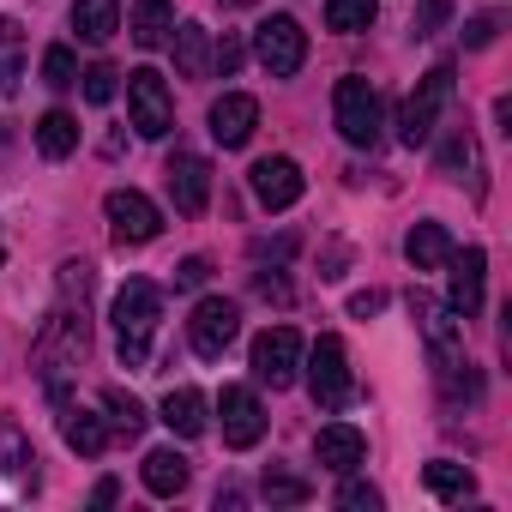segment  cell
I'll return each mask as SVG.
<instances>
[{
    "mask_svg": "<svg viewBox=\"0 0 512 512\" xmlns=\"http://www.w3.org/2000/svg\"><path fill=\"white\" fill-rule=\"evenodd\" d=\"M494 31H500V19H494V13H476V19L464 25V43H470V49H488Z\"/></svg>",
    "mask_w": 512,
    "mask_h": 512,
    "instance_id": "74e56055",
    "label": "cell"
},
{
    "mask_svg": "<svg viewBox=\"0 0 512 512\" xmlns=\"http://www.w3.org/2000/svg\"><path fill=\"white\" fill-rule=\"evenodd\" d=\"M410 320H416V332L428 338V350H434V368H446V362H458L464 356V320L440 302V296H428V290H410Z\"/></svg>",
    "mask_w": 512,
    "mask_h": 512,
    "instance_id": "ba28073f",
    "label": "cell"
},
{
    "mask_svg": "<svg viewBox=\"0 0 512 512\" xmlns=\"http://www.w3.org/2000/svg\"><path fill=\"white\" fill-rule=\"evenodd\" d=\"M103 217H109V235H115L121 247H145V241H157V229H163V211H157L139 187H115V193L103 199Z\"/></svg>",
    "mask_w": 512,
    "mask_h": 512,
    "instance_id": "30bf717a",
    "label": "cell"
},
{
    "mask_svg": "<svg viewBox=\"0 0 512 512\" xmlns=\"http://www.w3.org/2000/svg\"><path fill=\"white\" fill-rule=\"evenodd\" d=\"M308 392H314L320 410H344V404L356 398V374H350L344 338H320V344L308 350Z\"/></svg>",
    "mask_w": 512,
    "mask_h": 512,
    "instance_id": "5b68a950",
    "label": "cell"
},
{
    "mask_svg": "<svg viewBox=\"0 0 512 512\" xmlns=\"http://www.w3.org/2000/svg\"><path fill=\"white\" fill-rule=\"evenodd\" d=\"M109 314H115V356H121V368H145V362H151L157 320H163L157 290H151L145 278H133V284H121V296H115Z\"/></svg>",
    "mask_w": 512,
    "mask_h": 512,
    "instance_id": "7a4b0ae2",
    "label": "cell"
},
{
    "mask_svg": "<svg viewBox=\"0 0 512 512\" xmlns=\"http://www.w3.org/2000/svg\"><path fill=\"white\" fill-rule=\"evenodd\" d=\"M422 482H428V494L434 500H470L476 494V476H470V464H452V458H434V464H422Z\"/></svg>",
    "mask_w": 512,
    "mask_h": 512,
    "instance_id": "d4e9b609",
    "label": "cell"
},
{
    "mask_svg": "<svg viewBox=\"0 0 512 512\" xmlns=\"http://www.w3.org/2000/svg\"><path fill=\"white\" fill-rule=\"evenodd\" d=\"M440 169H446V175H458V169H464V175H470V193L482 199V157H476V139H470V133H452V139H446Z\"/></svg>",
    "mask_w": 512,
    "mask_h": 512,
    "instance_id": "f546056e",
    "label": "cell"
},
{
    "mask_svg": "<svg viewBox=\"0 0 512 512\" xmlns=\"http://www.w3.org/2000/svg\"><path fill=\"white\" fill-rule=\"evenodd\" d=\"M79 79H85V103H97V109H103V103H115V79H121V73H115L109 61H97V67H85Z\"/></svg>",
    "mask_w": 512,
    "mask_h": 512,
    "instance_id": "836d02e7",
    "label": "cell"
},
{
    "mask_svg": "<svg viewBox=\"0 0 512 512\" xmlns=\"http://www.w3.org/2000/svg\"><path fill=\"white\" fill-rule=\"evenodd\" d=\"M145 488L157 494V500H175L181 488H187V458L175 452V446H157V452H145Z\"/></svg>",
    "mask_w": 512,
    "mask_h": 512,
    "instance_id": "44dd1931",
    "label": "cell"
},
{
    "mask_svg": "<svg viewBox=\"0 0 512 512\" xmlns=\"http://www.w3.org/2000/svg\"><path fill=\"white\" fill-rule=\"evenodd\" d=\"M452 103V67H434V73H422V85L404 97V115H398V139L416 151V145H428L434 139V121H440V109Z\"/></svg>",
    "mask_w": 512,
    "mask_h": 512,
    "instance_id": "8992f818",
    "label": "cell"
},
{
    "mask_svg": "<svg viewBox=\"0 0 512 512\" xmlns=\"http://www.w3.org/2000/svg\"><path fill=\"white\" fill-rule=\"evenodd\" d=\"M37 151H43L49 163L73 157V151H79V121H73L67 109H49V115L37 121Z\"/></svg>",
    "mask_w": 512,
    "mask_h": 512,
    "instance_id": "484cf974",
    "label": "cell"
},
{
    "mask_svg": "<svg viewBox=\"0 0 512 512\" xmlns=\"http://www.w3.org/2000/svg\"><path fill=\"white\" fill-rule=\"evenodd\" d=\"M446 19H452L446 0H422V13H416V25H410V31H416V37H428V31H440Z\"/></svg>",
    "mask_w": 512,
    "mask_h": 512,
    "instance_id": "8d00e7d4",
    "label": "cell"
},
{
    "mask_svg": "<svg viewBox=\"0 0 512 512\" xmlns=\"http://www.w3.org/2000/svg\"><path fill=\"white\" fill-rule=\"evenodd\" d=\"M127 31H133L139 49H163L169 31H175V7H169V0H139L133 19H127Z\"/></svg>",
    "mask_w": 512,
    "mask_h": 512,
    "instance_id": "603a6c76",
    "label": "cell"
},
{
    "mask_svg": "<svg viewBox=\"0 0 512 512\" xmlns=\"http://www.w3.org/2000/svg\"><path fill=\"white\" fill-rule=\"evenodd\" d=\"M169 55H175L181 79H205L211 73V37H205V25H175L169 31Z\"/></svg>",
    "mask_w": 512,
    "mask_h": 512,
    "instance_id": "ffe728a7",
    "label": "cell"
},
{
    "mask_svg": "<svg viewBox=\"0 0 512 512\" xmlns=\"http://www.w3.org/2000/svg\"><path fill=\"white\" fill-rule=\"evenodd\" d=\"M241 61H247V49H241V37H235V31H223V37L211 43V73H223V79H229V73H235Z\"/></svg>",
    "mask_w": 512,
    "mask_h": 512,
    "instance_id": "d590c367",
    "label": "cell"
},
{
    "mask_svg": "<svg viewBox=\"0 0 512 512\" xmlns=\"http://www.w3.org/2000/svg\"><path fill=\"white\" fill-rule=\"evenodd\" d=\"M55 404H61V440H67L79 458H103V446H109V422H103V416H91V410H79L67 392H61Z\"/></svg>",
    "mask_w": 512,
    "mask_h": 512,
    "instance_id": "ac0fdd59",
    "label": "cell"
},
{
    "mask_svg": "<svg viewBox=\"0 0 512 512\" xmlns=\"http://www.w3.org/2000/svg\"><path fill=\"white\" fill-rule=\"evenodd\" d=\"M19 67H25V31L0 13V97L19 85Z\"/></svg>",
    "mask_w": 512,
    "mask_h": 512,
    "instance_id": "4dcf8cb0",
    "label": "cell"
},
{
    "mask_svg": "<svg viewBox=\"0 0 512 512\" xmlns=\"http://www.w3.org/2000/svg\"><path fill=\"white\" fill-rule=\"evenodd\" d=\"M163 428H169V434H181V440L205 434V392H193V386H175V392L163 398Z\"/></svg>",
    "mask_w": 512,
    "mask_h": 512,
    "instance_id": "7402d4cb",
    "label": "cell"
},
{
    "mask_svg": "<svg viewBox=\"0 0 512 512\" xmlns=\"http://www.w3.org/2000/svg\"><path fill=\"white\" fill-rule=\"evenodd\" d=\"M314 458H320V470L350 476V470L368 458V440H362V428H350V422H326V428L314 434Z\"/></svg>",
    "mask_w": 512,
    "mask_h": 512,
    "instance_id": "e0dca14e",
    "label": "cell"
},
{
    "mask_svg": "<svg viewBox=\"0 0 512 512\" xmlns=\"http://www.w3.org/2000/svg\"><path fill=\"white\" fill-rule=\"evenodd\" d=\"M235 332H241V308L223 302V296H205V302L193 308V320H187V338H193V350H199L205 362H223V350L235 344Z\"/></svg>",
    "mask_w": 512,
    "mask_h": 512,
    "instance_id": "8fae6325",
    "label": "cell"
},
{
    "mask_svg": "<svg viewBox=\"0 0 512 512\" xmlns=\"http://www.w3.org/2000/svg\"><path fill=\"white\" fill-rule=\"evenodd\" d=\"M85 350H91V314H85V302L61 296V302H55V314H49V320H43V332H37V350H31V362H37V374H43L49 398H61V392H67V374L85 362Z\"/></svg>",
    "mask_w": 512,
    "mask_h": 512,
    "instance_id": "6da1fadb",
    "label": "cell"
},
{
    "mask_svg": "<svg viewBox=\"0 0 512 512\" xmlns=\"http://www.w3.org/2000/svg\"><path fill=\"white\" fill-rule=\"evenodd\" d=\"M127 121L139 127V139H169V127H175V97H169L163 73H151V67H133V73H127Z\"/></svg>",
    "mask_w": 512,
    "mask_h": 512,
    "instance_id": "277c9868",
    "label": "cell"
},
{
    "mask_svg": "<svg viewBox=\"0 0 512 512\" xmlns=\"http://www.w3.org/2000/svg\"><path fill=\"white\" fill-rule=\"evenodd\" d=\"M338 506L344 512H380V488L374 482H356V470H350L344 488H338Z\"/></svg>",
    "mask_w": 512,
    "mask_h": 512,
    "instance_id": "e575fe53",
    "label": "cell"
},
{
    "mask_svg": "<svg viewBox=\"0 0 512 512\" xmlns=\"http://www.w3.org/2000/svg\"><path fill=\"white\" fill-rule=\"evenodd\" d=\"M205 278H211V260H199V253H193V260H181V266H175V284H181V290H199Z\"/></svg>",
    "mask_w": 512,
    "mask_h": 512,
    "instance_id": "f35d334b",
    "label": "cell"
},
{
    "mask_svg": "<svg viewBox=\"0 0 512 512\" xmlns=\"http://www.w3.org/2000/svg\"><path fill=\"white\" fill-rule=\"evenodd\" d=\"M253 127H260V103H253L247 91H223V97L211 103V139H217L223 151H241V145L253 139Z\"/></svg>",
    "mask_w": 512,
    "mask_h": 512,
    "instance_id": "2e32d148",
    "label": "cell"
},
{
    "mask_svg": "<svg viewBox=\"0 0 512 512\" xmlns=\"http://www.w3.org/2000/svg\"><path fill=\"white\" fill-rule=\"evenodd\" d=\"M163 181H169V199H175L181 217H199V211L211 205V163H205L199 151H175V157L163 163Z\"/></svg>",
    "mask_w": 512,
    "mask_h": 512,
    "instance_id": "4fadbf2b",
    "label": "cell"
},
{
    "mask_svg": "<svg viewBox=\"0 0 512 512\" xmlns=\"http://www.w3.org/2000/svg\"><path fill=\"white\" fill-rule=\"evenodd\" d=\"M253 61H260L272 79H296L302 61H308V31L296 19H266L253 31Z\"/></svg>",
    "mask_w": 512,
    "mask_h": 512,
    "instance_id": "9c48e42d",
    "label": "cell"
},
{
    "mask_svg": "<svg viewBox=\"0 0 512 512\" xmlns=\"http://www.w3.org/2000/svg\"><path fill=\"white\" fill-rule=\"evenodd\" d=\"M380 19V0H326V31L338 37H356Z\"/></svg>",
    "mask_w": 512,
    "mask_h": 512,
    "instance_id": "f1b7e54d",
    "label": "cell"
},
{
    "mask_svg": "<svg viewBox=\"0 0 512 512\" xmlns=\"http://www.w3.org/2000/svg\"><path fill=\"white\" fill-rule=\"evenodd\" d=\"M43 85H49V91H73V85H79V55H73L67 43L43 49Z\"/></svg>",
    "mask_w": 512,
    "mask_h": 512,
    "instance_id": "1f68e13d",
    "label": "cell"
},
{
    "mask_svg": "<svg viewBox=\"0 0 512 512\" xmlns=\"http://www.w3.org/2000/svg\"><path fill=\"white\" fill-rule=\"evenodd\" d=\"M253 290H260L266 302H290V284H284V278H266V272L253 278Z\"/></svg>",
    "mask_w": 512,
    "mask_h": 512,
    "instance_id": "60d3db41",
    "label": "cell"
},
{
    "mask_svg": "<svg viewBox=\"0 0 512 512\" xmlns=\"http://www.w3.org/2000/svg\"><path fill=\"white\" fill-rule=\"evenodd\" d=\"M247 187L266 211H290L302 199V169H296V157H260L247 169Z\"/></svg>",
    "mask_w": 512,
    "mask_h": 512,
    "instance_id": "5bb4252c",
    "label": "cell"
},
{
    "mask_svg": "<svg viewBox=\"0 0 512 512\" xmlns=\"http://www.w3.org/2000/svg\"><path fill=\"white\" fill-rule=\"evenodd\" d=\"M115 494H121V482H115V476H103V482H97V488H91V500H97V506H109V500H115Z\"/></svg>",
    "mask_w": 512,
    "mask_h": 512,
    "instance_id": "b9f144b4",
    "label": "cell"
},
{
    "mask_svg": "<svg viewBox=\"0 0 512 512\" xmlns=\"http://www.w3.org/2000/svg\"><path fill=\"white\" fill-rule=\"evenodd\" d=\"M296 374H302V332L296 326H266L253 338V380L284 392V386H296Z\"/></svg>",
    "mask_w": 512,
    "mask_h": 512,
    "instance_id": "52a82bcc",
    "label": "cell"
},
{
    "mask_svg": "<svg viewBox=\"0 0 512 512\" xmlns=\"http://www.w3.org/2000/svg\"><path fill=\"white\" fill-rule=\"evenodd\" d=\"M260 488H266V500H272V506H302V500L314 494V488H308L302 476H290V470H266V482H260Z\"/></svg>",
    "mask_w": 512,
    "mask_h": 512,
    "instance_id": "d6a6232c",
    "label": "cell"
},
{
    "mask_svg": "<svg viewBox=\"0 0 512 512\" xmlns=\"http://www.w3.org/2000/svg\"><path fill=\"white\" fill-rule=\"evenodd\" d=\"M103 410H109V434H121V440H139V434H145V422H151V416H145V404H139L133 392H121V386H109V392H103Z\"/></svg>",
    "mask_w": 512,
    "mask_h": 512,
    "instance_id": "83f0119b",
    "label": "cell"
},
{
    "mask_svg": "<svg viewBox=\"0 0 512 512\" xmlns=\"http://www.w3.org/2000/svg\"><path fill=\"white\" fill-rule=\"evenodd\" d=\"M446 266H452V284H446V308H452L458 320H470V314L482 308V278H488V253H482V247H464V253L452 247V260H446Z\"/></svg>",
    "mask_w": 512,
    "mask_h": 512,
    "instance_id": "9a60e30c",
    "label": "cell"
},
{
    "mask_svg": "<svg viewBox=\"0 0 512 512\" xmlns=\"http://www.w3.org/2000/svg\"><path fill=\"white\" fill-rule=\"evenodd\" d=\"M404 260H410L416 272H440V266L452 260V235H446V223H416V229L404 235Z\"/></svg>",
    "mask_w": 512,
    "mask_h": 512,
    "instance_id": "d6986e66",
    "label": "cell"
},
{
    "mask_svg": "<svg viewBox=\"0 0 512 512\" xmlns=\"http://www.w3.org/2000/svg\"><path fill=\"white\" fill-rule=\"evenodd\" d=\"M217 422H223V446H235V452L260 446V434H266V410H260V398H253V386H223V398H217Z\"/></svg>",
    "mask_w": 512,
    "mask_h": 512,
    "instance_id": "7c38bea8",
    "label": "cell"
},
{
    "mask_svg": "<svg viewBox=\"0 0 512 512\" xmlns=\"http://www.w3.org/2000/svg\"><path fill=\"white\" fill-rule=\"evenodd\" d=\"M0 260H7V241H0Z\"/></svg>",
    "mask_w": 512,
    "mask_h": 512,
    "instance_id": "ee69618b",
    "label": "cell"
},
{
    "mask_svg": "<svg viewBox=\"0 0 512 512\" xmlns=\"http://www.w3.org/2000/svg\"><path fill=\"white\" fill-rule=\"evenodd\" d=\"M73 31L85 43H109L121 31V0H73Z\"/></svg>",
    "mask_w": 512,
    "mask_h": 512,
    "instance_id": "cb8c5ba5",
    "label": "cell"
},
{
    "mask_svg": "<svg viewBox=\"0 0 512 512\" xmlns=\"http://www.w3.org/2000/svg\"><path fill=\"white\" fill-rule=\"evenodd\" d=\"M332 115H338V133H344V145H356V151H374L380 145V97H374V85L368 79H338V91H332Z\"/></svg>",
    "mask_w": 512,
    "mask_h": 512,
    "instance_id": "3957f363",
    "label": "cell"
},
{
    "mask_svg": "<svg viewBox=\"0 0 512 512\" xmlns=\"http://www.w3.org/2000/svg\"><path fill=\"white\" fill-rule=\"evenodd\" d=\"M0 470L37 482V452H31V440H25V428L13 416H0Z\"/></svg>",
    "mask_w": 512,
    "mask_h": 512,
    "instance_id": "4316f807",
    "label": "cell"
},
{
    "mask_svg": "<svg viewBox=\"0 0 512 512\" xmlns=\"http://www.w3.org/2000/svg\"><path fill=\"white\" fill-rule=\"evenodd\" d=\"M380 308H386V296H380V290H362V296H350V314H356V320H368V314H380Z\"/></svg>",
    "mask_w": 512,
    "mask_h": 512,
    "instance_id": "ab89813d",
    "label": "cell"
},
{
    "mask_svg": "<svg viewBox=\"0 0 512 512\" xmlns=\"http://www.w3.org/2000/svg\"><path fill=\"white\" fill-rule=\"evenodd\" d=\"M223 7H247V0H223Z\"/></svg>",
    "mask_w": 512,
    "mask_h": 512,
    "instance_id": "7bdbcfd3",
    "label": "cell"
}]
</instances>
